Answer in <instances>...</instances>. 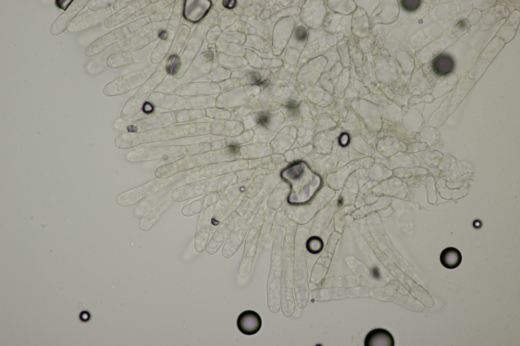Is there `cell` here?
Returning a JSON list of instances; mask_svg holds the SVG:
<instances>
[{
  "label": "cell",
  "instance_id": "24",
  "mask_svg": "<svg viewBox=\"0 0 520 346\" xmlns=\"http://www.w3.org/2000/svg\"><path fill=\"white\" fill-rule=\"evenodd\" d=\"M306 37H307V31H306V30L304 27H299L297 28V31H296V37H297V38L298 40H300V41H303V40H304L306 38Z\"/></svg>",
  "mask_w": 520,
  "mask_h": 346
},
{
  "label": "cell",
  "instance_id": "22",
  "mask_svg": "<svg viewBox=\"0 0 520 346\" xmlns=\"http://www.w3.org/2000/svg\"><path fill=\"white\" fill-rule=\"evenodd\" d=\"M111 4L106 1L89 0L87 6L91 11H100L110 6Z\"/></svg>",
  "mask_w": 520,
  "mask_h": 346
},
{
  "label": "cell",
  "instance_id": "28",
  "mask_svg": "<svg viewBox=\"0 0 520 346\" xmlns=\"http://www.w3.org/2000/svg\"><path fill=\"white\" fill-rule=\"evenodd\" d=\"M289 113L292 115H296L298 113V108L296 103L291 101L288 103L286 106Z\"/></svg>",
  "mask_w": 520,
  "mask_h": 346
},
{
  "label": "cell",
  "instance_id": "19",
  "mask_svg": "<svg viewBox=\"0 0 520 346\" xmlns=\"http://www.w3.org/2000/svg\"><path fill=\"white\" fill-rule=\"evenodd\" d=\"M177 123L187 122L202 118L203 113L200 110H182L176 112Z\"/></svg>",
  "mask_w": 520,
  "mask_h": 346
},
{
  "label": "cell",
  "instance_id": "32",
  "mask_svg": "<svg viewBox=\"0 0 520 346\" xmlns=\"http://www.w3.org/2000/svg\"><path fill=\"white\" fill-rule=\"evenodd\" d=\"M159 37H160V38L161 39H162V40H165V39H167V37H168V34H167V32H166V31H161V32H160V33H159Z\"/></svg>",
  "mask_w": 520,
  "mask_h": 346
},
{
  "label": "cell",
  "instance_id": "25",
  "mask_svg": "<svg viewBox=\"0 0 520 346\" xmlns=\"http://www.w3.org/2000/svg\"><path fill=\"white\" fill-rule=\"evenodd\" d=\"M350 142L349 135L346 133H342L339 138V143L342 147L346 146Z\"/></svg>",
  "mask_w": 520,
  "mask_h": 346
},
{
  "label": "cell",
  "instance_id": "5",
  "mask_svg": "<svg viewBox=\"0 0 520 346\" xmlns=\"http://www.w3.org/2000/svg\"><path fill=\"white\" fill-rule=\"evenodd\" d=\"M187 155L186 146L169 145L139 149L128 152L127 161L139 162L164 158L183 157Z\"/></svg>",
  "mask_w": 520,
  "mask_h": 346
},
{
  "label": "cell",
  "instance_id": "9",
  "mask_svg": "<svg viewBox=\"0 0 520 346\" xmlns=\"http://www.w3.org/2000/svg\"><path fill=\"white\" fill-rule=\"evenodd\" d=\"M149 99L153 106L174 111L184 110L186 105L185 99L179 95L166 94L159 92L153 93Z\"/></svg>",
  "mask_w": 520,
  "mask_h": 346
},
{
  "label": "cell",
  "instance_id": "23",
  "mask_svg": "<svg viewBox=\"0 0 520 346\" xmlns=\"http://www.w3.org/2000/svg\"><path fill=\"white\" fill-rule=\"evenodd\" d=\"M401 2L404 9L409 12L415 11L421 3L419 0H404Z\"/></svg>",
  "mask_w": 520,
  "mask_h": 346
},
{
  "label": "cell",
  "instance_id": "13",
  "mask_svg": "<svg viewBox=\"0 0 520 346\" xmlns=\"http://www.w3.org/2000/svg\"><path fill=\"white\" fill-rule=\"evenodd\" d=\"M173 201L171 195H167L161 199L143 216L140 222V228L144 230H147L151 228L160 216L170 206Z\"/></svg>",
  "mask_w": 520,
  "mask_h": 346
},
{
  "label": "cell",
  "instance_id": "20",
  "mask_svg": "<svg viewBox=\"0 0 520 346\" xmlns=\"http://www.w3.org/2000/svg\"><path fill=\"white\" fill-rule=\"evenodd\" d=\"M181 61L180 57L176 55H171L167 61V71L171 75H176L180 68Z\"/></svg>",
  "mask_w": 520,
  "mask_h": 346
},
{
  "label": "cell",
  "instance_id": "17",
  "mask_svg": "<svg viewBox=\"0 0 520 346\" xmlns=\"http://www.w3.org/2000/svg\"><path fill=\"white\" fill-rule=\"evenodd\" d=\"M462 255L457 249L448 247L444 249L440 255V260L442 265L448 269L458 267L462 261Z\"/></svg>",
  "mask_w": 520,
  "mask_h": 346
},
{
  "label": "cell",
  "instance_id": "21",
  "mask_svg": "<svg viewBox=\"0 0 520 346\" xmlns=\"http://www.w3.org/2000/svg\"><path fill=\"white\" fill-rule=\"evenodd\" d=\"M323 247L322 240L318 237H310L307 241L306 248L312 254H317L321 251Z\"/></svg>",
  "mask_w": 520,
  "mask_h": 346
},
{
  "label": "cell",
  "instance_id": "30",
  "mask_svg": "<svg viewBox=\"0 0 520 346\" xmlns=\"http://www.w3.org/2000/svg\"><path fill=\"white\" fill-rule=\"evenodd\" d=\"M236 3V1H224L223 2V6L229 9L234 7Z\"/></svg>",
  "mask_w": 520,
  "mask_h": 346
},
{
  "label": "cell",
  "instance_id": "4",
  "mask_svg": "<svg viewBox=\"0 0 520 346\" xmlns=\"http://www.w3.org/2000/svg\"><path fill=\"white\" fill-rule=\"evenodd\" d=\"M212 152L183 156L180 159L157 167L154 175L156 178L166 179L178 173L203 166L213 161Z\"/></svg>",
  "mask_w": 520,
  "mask_h": 346
},
{
  "label": "cell",
  "instance_id": "8",
  "mask_svg": "<svg viewBox=\"0 0 520 346\" xmlns=\"http://www.w3.org/2000/svg\"><path fill=\"white\" fill-rule=\"evenodd\" d=\"M212 207L205 209L200 215L194 238V248L201 252L205 248L210 231Z\"/></svg>",
  "mask_w": 520,
  "mask_h": 346
},
{
  "label": "cell",
  "instance_id": "2",
  "mask_svg": "<svg viewBox=\"0 0 520 346\" xmlns=\"http://www.w3.org/2000/svg\"><path fill=\"white\" fill-rule=\"evenodd\" d=\"M187 173L182 172L166 179L156 178L146 184L120 194L117 201L121 206H129L144 197L154 194L171 184L182 179Z\"/></svg>",
  "mask_w": 520,
  "mask_h": 346
},
{
  "label": "cell",
  "instance_id": "3",
  "mask_svg": "<svg viewBox=\"0 0 520 346\" xmlns=\"http://www.w3.org/2000/svg\"><path fill=\"white\" fill-rule=\"evenodd\" d=\"M176 123L177 119L176 112H168L134 121L118 119L114 122V127L118 130L138 133L171 126Z\"/></svg>",
  "mask_w": 520,
  "mask_h": 346
},
{
  "label": "cell",
  "instance_id": "15",
  "mask_svg": "<svg viewBox=\"0 0 520 346\" xmlns=\"http://www.w3.org/2000/svg\"><path fill=\"white\" fill-rule=\"evenodd\" d=\"M214 194L205 195L186 205L181 210L182 214L186 217L194 215L209 206L216 200Z\"/></svg>",
  "mask_w": 520,
  "mask_h": 346
},
{
  "label": "cell",
  "instance_id": "7",
  "mask_svg": "<svg viewBox=\"0 0 520 346\" xmlns=\"http://www.w3.org/2000/svg\"><path fill=\"white\" fill-rule=\"evenodd\" d=\"M87 0H74L52 24L50 31L54 36L63 32L87 4Z\"/></svg>",
  "mask_w": 520,
  "mask_h": 346
},
{
  "label": "cell",
  "instance_id": "27",
  "mask_svg": "<svg viewBox=\"0 0 520 346\" xmlns=\"http://www.w3.org/2000/svg\"><path fill=\"white\" fill-rule=\"evenodd\" d=\"M269 119V115L266 113H261L258 118L259 123L264 126H266L268 123Z\"/></svg>",
  "mask_w": 520,
  "mask_h": 346
},
{
  "label": "cell",
  "instance_id": "6",
  "mask_svg": "<svg viewBox=\"0 0 520 346\" xmlns=\"http://www.w3.org/2000/svg\"><path fill=\"white\" fill-rule=\"evenodd\" d=\"M160 82L159 79H153L144 84L125 103L120 114L121 119L128 121L135 116L142 109L147 97Z\"/></svg>",
  "mask_w": 520,
  "mask_h": 346
},
{
  "label": "cell",
  "instance_id": "33",
  "mask_svg": "<svg viewBox=\"0 0 520 346\" xmlns=\"http://www.w3.org/2000/svg\"><path fill=\"white\" fill-rule=\"evenodd\" d=\"M343 203V200L342 198H340L338 201V205H341Z\"/></svg>",
  "mask_w": 520,
  "mask_h": 346
},
{
  "label": "cell",
  "instance_id": "29",
  "mask_svg": "<svg viewBox=\"0 0 520 346\" xmlns=\"http://www.w3.org/2000/svg\"><path fill=\"white\" fill-rule=\"evenodd\" d=\"M142 110L145 114H151L153 112L154 106L150 102H145L143 106Z\"/></svg>",
  "mask_w": 520,
  "mask_h": 346
},
{
  "label": "cell",
  "instance_id": "18",
  "mask_svg": "<svg viewBox=\"0 0 520 346\" xmlns=\"http://www.w3.org/2000/svg\"><path fill=\"white\" fill-rule=\"evenodd\" d=\"M201 4V1H193L185 7L184 16L192 21H198L208 11V8Z\"/></svg>",
  "mask_w": 520,
  "mask_h": 346
},
{
  "label": "cell",
  "instance_id": "26",
  "mask_svg": "<svg viewBox=\"0 0 520 346\" xmlns=\"http://www.w3.org/2000/svg\"><path fill=\"white\" fill-rule=\"evenodd\" d=\"M73 1H69V0H61V1L59 0V1H55V2H56L55 3H56V6L58 8H60L61 9H63L65 11L69 7V6L71 4V3H72Z\"/></svg>",
  "mask_w": 520,
  "mask_h": 346
},
{
  "label": "cell",
  "instance_id": "1",
  "mask_svg": "<svg viewBox=\"0 0 520 346\" xmlns=\"http://www.w3.org/2000/svg\"><path fill=\"white\" fill-rule=\"evenodd\" d=\"M210 131L211 125L209 123H185L160 127L141 132H123L116 137L114 143L118 148L124 149L142 144L206 135Z\"/></svg>",
  "mask_w": 520,
  "mask_h": 346
},
{
  "label": "cell",
  "instance_id": "31",
  "mask_svg": "<svg viewBox=\"0 0 520 346\" xmlns=\"http://www.w3.org/2000/svg\"><path fill=\"white\" fill-rule=\"evenodd\" d=\"M372 274L374 278H379L380 276L378 269L376 267H374L372 269Z\"/></svg>",
  "mask_w": 520,
  "mask_h": 346
},
{
  "label": "cell",
  "instance_id": "16",
  "mask_svg": "<svg viewBox=\"0 0 520 346\" xmlns=\"http://www.w3.org/2000/svg\"><path fill=\"white\" fill-rule=\"evenodd\" d=\"M454 61L448 54L441 53L433 60L432 67L433 71L439 76H443L451 72L454 67Z\"/></svg>",
  "mask_w": 520,
  "mask_h": 346
},
{
  "label": "cell",
  "instance_id": "14",
  "mask_svg": "<svg viewBox=\"0 0 520 346\" xmlns=\"http://www.w3.org/2000/svg\"><path fill=\"white\" fill-rule=\"evenodd\" d=\"M364 344L365 346H394V340L392 335L388 331L384 329L377 328L367 334Z\"/></svg>",
  "mask_w": 520,
  "mask_h": 346
},
{
  "label": "cell",
  "instance_id": "12",
  "mask_svg": "<svg viewBox=\"0 0 520 346\" xmlns=\"http://www.w3.org/2000/svg\"><path fill=\"white\" fill-rule=\"evenodd\" d=\"M237 325L239 331L246 335L256 333L262 326V319L255 312L251 310L244 311L238 316Z\"/></svg>",
  "mask_w": 520,
  "mask_h": 346
},
{
  "label": "cell",
  "instance_id": "11",
  "mask_svg": "<svg viewBox=\"0 0 520 346\" xmlns=\"http://www.w3.org/2000/svg\"><path fill=\"white\" fill-rule=\"evenodd\" d=\"M142 81L139 78H118L106 85L103 92L109 96L122 94L139 86Z\"/></svg>",
  "mask_w": 520,
  "mask_h": 346
},
{
  "label": "cell",
  "instance_id": "10",
  "mask_svg": "<svg viewBox=\"0 0 520 346\" xmlns=\"http://www.w3.org/2000/svg\"><path fill=\"white\" fill-rule=\"evenodd\" d=\"M105 11H90L76 17L68 27L70 32L82 30L102 22L106 17Z\"/></svg>",
  "mask_w": 520,
  "mask_h": 346
}]
</instances>
